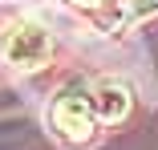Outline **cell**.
<instances>
[{
    "label": "cell",
    "instance_id": "obj_1",
    "mask_svg": "<svg viewBox=\"0 0 158 150\" xmlns=\"http://www.w3.org/2000/svg\"><path fill=\"white\" fill-rule=\"evenodd\" d=\"M0 57H4V65H12L20 73H33V69L49 65V57H53V33L41 20H33V16L8 20L4 33H0Z\"/></svg>",
    "mask_w": 158,
    "mask_h": 150
},
{
    "label": "cell",
    "instance_id": "obj_2",
    "mask_svg": "<svg viewBox=\"0 0 158 150\" xmlns=\"http://www.w3.org/2000/svg\"><path fill=\"white\" fill-rule=\"evenodd\" d=\"M98 110H93V89L89 85H65L61 94L53 98L49 106V126L57 138L65 142H89L93 134H98Z\"/></svg>",
    "mask_w": 158,
    "mask_h": 150
},
{
    "label": "cell",
    "instance_id": "obj_3",
    "mask_svg": "<svg viewBox=\"0 0 158 150\" xmlns=\"http://www.w3.org/2000/svg\"><path fill=\"white\" fill-rule=\"evenodd\" d=\"M93 110H98V118L106 126L122 122L126 114H130V85L118 81V77H102V81H93Z\"/></svg>",
    "mask_w": 158,
    "mask_h": 150
},
{
    "label": "cell",
    "instance_id": "obj_4",
    "mask_svg": "<svg viewBox=\"0 0 158 150\" xmlns=\"http://www.w3.org/2000/svg\"><path fill=\"white\" fill-rule=\"evenodd\" d=\"M150 16H158V0H122V24L150 20Z\"/></svg>",
    "mask_w": 158,
    "mask_h": 150
},
{
    "label": "cell",
    "instance_id": "obj_5",
    "mask_svg": "<svg viewBox=\"0 0 158 150\" xmlns=\"http://www.w3.org/2000/svg\"><path fill=\"white\" fill-rule=\"evenodd\" d=\"M73 4H81V8H93V4H102V0H73Z\"/></svg>",
    "mask_w": 158,
    "mask_h": 150
}]
</instances>
